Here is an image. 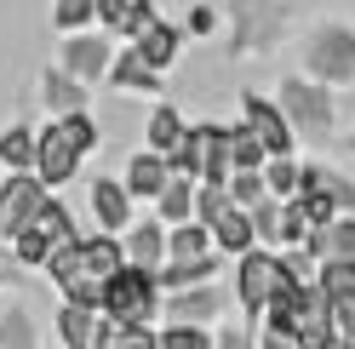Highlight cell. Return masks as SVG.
<instances>
[{
    "label": "cell",
    "instance_id": "48",
    "mask_svg": "<svg viewBox=\"0 0 355 349\" xmlns=\"http://www.w3.org/2000/svg\"><path fill=\"white\" fill-rule=\"evenodd\" d=\"M17 275V258H6V252H0V280H12Z\"/></svg>",
    "mask_w": 355,
    "mask_h": 349
},
{
    "label": "cell",
    "instance_id": "21",
    "mask_svg": "<svg viewBox=\"0 0 355 349\" xmlns=\"http://www.w3.org/2000/svg\"><path fill=\"white\" fill-rule=\"evenodd\" d=\"M212 275H218V258H189V264H166V269H155V287L189 292L195 280H212Z\"/></svg>",
    "mask_w": 355,
    "mask_h": 349
},
{
    "label": "cell",
    "instance_id": "3",
    "mask_svg": "<svg viewBox=\"0 0 355 349\" xmlns=\"http://www.w3.org/2000/svg\"><path fill=\"white\" fill-rule=\"evenodd\" d=\"M309 75L338 86V80H355V29L344 24H321L315 35H309Z\"/></svg>",
    "mask_w": 355,
    "mask_h": 349
},
{
    "label": "cell",
    "instance_id": "1",
    "mask_svg": "<svg viewBox=\"0 0 355 349\" xmlns=\"http://www.w3.org/2000/svg\"><path fill=\"white\" fill-rule=\"evenodd\" d=\"M161 287H155V275L149 269H132V264H121L115 275L103 280V321L109 326H149L155 315H161V298H155Z\"/></svg>",
    "mask_w": 355,
    "mask_h": 349
},
{
    "label": "cell",
    "instance_id": "51",
    "mask_svg": "<svg viewBox=\"0 0 355 349\" xmlns=\"http://www.w3.org/2000/svg\"><path fill=\"white\" fill-rule=\"evenodd\" d=\"M349 149H355V138H349Z\"/></svg>",
    "mask_w": 355,
    "mask_h": 349
},
{
    "label": "cell",
    "instance_id": "28",
    "mask_svg": "<svg viewBox=\"0 0 355 349\" xmlns=\"http://www.w3.org/2000/svg\"><path fill=\"white\" fill-rule=\"evenodd\" d=\"M263 195H270V201H293L298 195V166L293 161H263Z\"/></svg>",
    "mask_w": 355,
    "mask_h": 349
},
{
    "label": "cell",
    "instance_id": "31",
    "mask_svg": "<svg viewBox=\"0 0 355 349\" xmlns=\"http://www.w3.org/2000/svg\"><path fill=\"white\" fill-rule=\"evenodd\" d=\"M263 161H270V155L258 149V138L247 132V126H241V132H230V172H258Z\"/></svg>",
    "mask_w": 355,
    "mask_h": 349
},
{
    "label": "cell",
    "instance_id": "49",
    "mask_svg": "<svg viewBox=\"0 0 355 349\" xmlns=\"http://www.w3.org/2000/svg\"><path fill=\"white\" fill-rule=\"evenodd\" d=\"M0 212H6V184H0Z\"/></svg>",
    "mask_w": 355,
    "mask_h": 349
},
{
    "label": "cell",
    "instance_id": "34",
    "mask_svg": "<svg viewBox=\"0 0 355 349\" xmlns=\"http://www.w3.org/2000/svg\"><path fill=\"white\" fill-rule=\"evenodd\" d=\"M309 287H321L327 298L355 292V264H315V280H309Z\"/></svg>",
    "mask_w": 355,
    "mask_h": 349
},
{
    "label": "cell",
    "instance_id": "18",
    "mask_svg": "<svg viewBox=\"0 0 355 349\" xmlns=\"http://www.w3.org/2000/svg\"><path fill=\"white\" fill-rule=\"evenodd\" d=\"M121 189H126V195H161V189H166V161L149 155V149H144V155H132Z\"/></svg>",
    "mask_w": 355,
    "mask_h": 349
},
{
    "label": "cell",
    "instance_id": "11",
    "mask_svg": "<svg viewBox=\"0 0 355 349\" xmlns=\"http://www.w3.org/2000/svg\"><path fill=\"white\" fill-rule=\"evenodd\" d=\"M224 287H195V292H172L166 303H161V315L172 321V326H201V321H212V315H224Z\"/></svg>",
    "mask_w": 355,
    "mask_h": 349
},
{
    "label": "cell",
    "instance_id": "12",
    "mask_svg": "<svg viewBox=\"0 0 355 349\" xmlns=\"http://www.w3.org/2000/svg\"><path fill=\"white\" fill-rule=\"evenodd\" d=\"M75 166H80V155L58 138V126L35 138V178L46 184V189H52V184H69V178H75Z\"/></svg>",
    "mask_w": 355,
    "mask_h": 349
},
{
    "label": "cell",
    "instance_id": "32",
    "mask_svg": "<svg viewBox=\"0 0 355 349\" xmlns=\"http://www.w3.org/2000/svg\"><path fill=\"white\" fill-rule=\"evenodd\" d=\"M247 217H252V241H275L281 247V201L263 195L258 206H247Z\"/></svg>",
    "mask_w": 355,
    "mask_h": 349
},
{
    "label": "cell",
    "instance_id": "15",
    "mask_svg": "<svg viewBox=\"0 0 355 349\" xmlns=\"http://www.w3.org/2000/svg\"><path fill=\"white\" fill-rule=\"evenodd\" d=\"M207 235H212V241L224 247L230 258H241V252H252V247H258V241H252V217L241 212V206H224V212H218V224H212Z\"/></svg>",
    "mask_w": 355,
    "mask_h": 349
},
{
    "label": "cell",
    "instance_id": "6",
    "mask_svg": "<svg viewBox=\"0 0 355 349\" xmlns=\"http://www.w3.org/2000/svg\"><path fill=\"white\" fill-rule=\"evenodd\" d=\"M247 132L258 138V149L270 161H286L293 155V126L281 120V109L270 103V98H258V92H247Z\"/></svg>",
    "mask_w": 355,
    "mask_h": 349
},
{
    "label": "cell",
    "instance_id": "46",
    "mask_svg": "<svg viewBox=\"0 0 355 349\" xmlns=\"http://www.w3.org/2000/svg\"><path fill=\"white\" fill-rule=\"evenodd\" d=\"M212 349H252V338H247V326H224Z\"/></svg>",
    "mask_w": 355,
    "mask_h": 349
},
{
    "label": "cell",
    "instance_id": "35",
    "mask_svg": "<svg viewBox=\"0 0 355 349\" xmlns=\"http://www.w3.org/2000/svg\"><path fill=\"white\" fill-rule=\"evenodd\" d=\"M92 6H98V0H58V6H52V24H58L63 35H80V24H92Z\"/></svg>",
    "mask_w": 355,
    "mask_h": 349
},
{
    "label": "cell",
    "instance_id": "30",
    "mask_svg": "<svg viewBox=\"0 0 355 349\" xmlns=\"http://www.w3.org/2000/svg\"><path fill=\"white\" fill-rule=\"evenodd\" d=\"M0 161L17 166V172H29V166H35V132H29V126H12V132L0 138Z\"/></svg>",
    "mask_w": 355,
    "mask_h": 349
},
{
    "label": "cell",
    "instance_id": "16",
    "mask_svg": "<svg viewBox=\"0 0 355 349\" xmlns=\"http://www.w3.org/2000/svg\"><path fill=\"white\" fill-rule=\"evenodd\" d=\"M40 98H46L52 115H86V86L69 80L63 69H46V80H40Z\"/></svg>",
    "mask_w": 355,
    "mask_h": 349
},
{
    "label": "cell",
    "instance_id": "2",
    "mask_svg": "<svg viewBox=\"0 0 355 349\" xmlns=\"http://www.w3.org/2000/svg\"><path fill=\"white\" fill-rule=\"evenodd\" d=\"M281 120L293 126V132H304V138H327L332 132V98H327V86H309V80H281Z\"/></svg>",
    "mask_w": 355,
    "mask_h": 349
},
{
    "label": "cell",
    "instance_id": "20",
    "mask_svg": "<svg viewBox=\"0 0 355 349\" xmlns=\"http://www.w3.org/2000/svg\"><path fill=\"white\" fill-rule=\"evenodd\" d=\"M58 332H63V343H69V349H98V315L63 303V310H58Z\"/></svg>",
    "mask_w": 355,
    "mask_h": 349
},
{
    "label": "cell",
    "instance_id": "36",
    "mask_svg": "<svg viewBox=\"0 0 355 349\" xmlns=\"http://www.w3.org/2000/svg\"><path fill=\"white\" fill-rule=\"evenodd\" d=\"M224 206H230V195H224V189H212V184H201V189H195V224H201V229H212Z\"/></svg>",
    "mask_w": 355,
    "mask_h": 349
},
{
    "label": "cell",
    "instance_id": "10",
    "mask_svg": "<svg viewBox=\"0 0 355 349\" xmlns=\"http://www.w3.org/2000/svg\"><path fill=\"white\" fill-rule=\"evenodd\" d=\"M309 264H355V217H332V224L304 235Z\"/></svg>",
    "mask_w": 355,
    "mask_h": 349
},
{
    "label": "cell",
    "instance_id": "43",
    "mask_svg": "<svg viewBox=\"0 0 355 349\" xmlns=\"http://www.w3.org/2000/svg\"><path fill=\"white\" fill-rule=\"evenodd\" d=\"M332 343H338L332 326H298L293 332V349H332Z\"/></svg>",
    "mask_w": 355,
    "mask_h": 349
},
{
    "label": "cell",
    "instance_id": "39",
    "mask_svg": "<svg viewBox=\"0 0 355 349\" xmlns=\"http://www.w3.org/2000/svg\"><path fill=\"white\" fill-rule=\"evenodd\" d=\"M304 235H309V224H304L298 201H281V247H304Z\"/></svg>",
    "mask_w": 355,
    "mask_h": 349
},
{
    "label": "cell",
    "instance_id": "9",
    "mask_svg": "<svg viewBox=\"0 0 355 349\" xmlns=\"http://www.w3.org/2000/svg\"><path fill=\"white\" fill-rule=\"evenodd\" d=\"M63 75L80 80V86H98L109 75V40L98 35H69L63 40Z\"/></svg>",
    "mask_w": 355,
    "mask_h": 349
},
{
    "label": "cell",
    "instance_id": "24",
    "mask_svg": "<svg viewBox=\"0 0 355 349\" xmlns=\"http://www.w3.org/2000/svg\"><path fill=\"white\" fill-rule=\"evenodd\" d=\"M109 80L126 86V92H155V69H144V57H138V52L109 57Z\"/></svg>",
    "mask_w": 355,
    "mask_h": 349
},
{
    "label": "cell",
    "instance_id": "5",
    "mask_svg": "<svg viewBox=\"0 0 355 349\" xmlns=\"http://www.w3.org/2000/svg\"><path fill=\"white\" fill-rule=\"evenodd\" d=\"M275 280H281V264H275V252H241L235 258V298H241V310H263L270 303V292H275Z\"/></svg>",
    "mask_w": 355,
    "mask_h": 349
},
{
    "label": "cell",
    "instance_id": "17",
    "mask_svg": "<svg viewBox=\"0 0 355 349\" xmlns=\"http://www.w3.org/2000/svg\"><path fill=\"white\" fill-rule=\"evenodd\" d=\"M132 52L144 57V69H155V75H161L166 63L178 57V29H166V24H155V29H144L138 40H132Z\"/></svg>",
    "mask_w": 355,
    "mask_h": 349
},
{
    "label": "cell",
    "instance_id": "7",
    "mask_svg": "<svg viewBox=\"0 0 355 349\" xmlns=\"http://www.w3.org/2000/svg\"><path fill=\"white\" fill-rule=\"evenodd\" d=\"M52 195H46V184L40 178H29V172H17V178H6V212H0V229L6 235H24L35 217H40V206H46Z\"/></svg>",
    "mask_w": 355,
    "mask_h": 349
},
{
    "label": "cell",
    "instance_id": "4",
    "mask_svg": "<svg viewBox=\"0 0 355 349\" xmlns=\"http://www.w3.org/2000/svg\"><path fill=\"white\" fill-rule=\"evenodd\" d=\"M230 17H235V52H263L270 40H281V0H230Z\"/></svg>",
    "mask_w": 355,
    "mask_h": 349
},
{
    "label": "cell",
    "instance_id": "50",
    "mask_svg": "<svg viewBox=\"0 0 355 349\" xmlns=\"http://www.w3.org/2000/svg\"><path fill=\"white\" fill-rule=\"evenodd\" d=\"M332 349H355V343H344V338H338V343H332Z\"/></svg>",
    "mask_w": 355,
    "mask_h": 349
},
{
    "label": "cell",
    "instance_id": "13",
    "mask_svg": "<svg viewBox=\"0 0 355 349\" xmlns=\"http://www.w3.org/2000/svg\"><path fill=\"white\" fill-rule=\"evenodd\" d=\"M121 258H126L132 269H149V275H155V269H161V258H166V229H161V224H138V229L126 235Z\"/></svg>",
    "mask_w": 355,
    "mask_h": 349
},
{
    "label": "cell",
    "instance_id": "38",
    "mask_svg": "<svg viewBox=\"0 0 355 349\" xmlns=\"http://www.w3.org/2000/svg\"><path fill=\"white\" fill-rule=\"evenodd\" d=\"M155 343H161V349H212V338L201 332V326H166Z\"/></svg>",
    "mask_w": 355,
    "mask_h": 349
},
{
    "label": "cell",
    "instance_id": "23",
    "mask_svg": "<svg viewBox=\"0 0 355 349\" xmlns=\"http://www.w3.org/2000/svg\"><path fill=\"white\" fill-rule=\"evenodd\" d=\"M155 201H161V217H166V224H195V184L166 178V189L155 195Z\"/></svg>",
    "mask_w": 355,
    "mask_h": 349
},
{
    "label": "cell",
    "instance_id": "47",
    "mask_svg": "<svg viewBox=\"0 0 355 349\" xmlns=\"http://www.w3.org/2000/svg\"><path fill=\"white\" fill-rule=\"evenodd\" d=\"M252 349H293V338H275V332H263V343H252Z\"/></svg>",
    "mask_w": 355,
    "mask_h": 349
},
{
    "label": "cell",
    "instance_id": "26",
    "mask_svg": "<svg viewBox=\"0 0 355 349\" xmlns=\"http://www.w3.org/2000/svg\"><path fill=\"white\" fill-rule=\"evenodd\" d=\"M207 241H212V235H207L201 224H178V229L166 235V258H172V264H189V258H207Z\"/></svg>",
    "mask_w": 355,
    "mask_h": 349
},
{
    "label": "cell",
    "instance_id": "14",
    "mask_svg": "<svg viewBox=\"0 0 355 349\" xmlns=\"http://www.w3.org/2000/svg\"><path fill=\"white\" fill-rule=\"evenodd\" d=\"M92 212H98V224L115 235V229L132 224V195H126L115 178H98V184H92Z\"/></svg>",
    "mask_w": 355,
    "mask_h": 349
},
{
    "label": "cell",
    "instance_id": "29",
    "mask_svg": "<svg viewBox=\"0 0 355 349\" xmlns=\"http://www.w3.org/2000/svg\"><path fill=\"white\" fill-rule=\"evenodd\" d=\"M0 349H40L29 310H6V315H0Z\"/></svg>",
    "mask_w": 355,
    "mask_h": 349
},
{
    "label": "cell",
    "instance_id": "33",
    "mask_svg": "<svg viewBox=\"0 0 355 349\" xmlns=\"http://www.w3.org/2000/svg\"><path fill=\"white\" fill-rule=\"evenodd\" d=\"M58 126V138L75 149V155H86V149H98V126L86 120V115H63V120H52Z\"/></svg>",
    "mask_w": 355,
    "mask_h": 349
},
{
    "label": "cell",
    "instance_id": "19",
    "mask_svg": "<svg viewBox=\"0 0 355 349\" xmlns=\"http://www.w3.org/2000/svg\"><path fill=\"white\" fill-rule=\"evenodd\" d=\"M80 264H86V275H98V280H109L126 258H121V241L115 235H92V241H80Z\"/></svg>",
    "mask_w": 355,
    "mask_h": 349
},
{
    "label": "cell",
    "instance_id": "8",
    "mask_svg": "<svg viewBox=\"0 0 355 349\" xmlns=\"http://www.w3.org/2000/svg\"><path fill=\"white\" fill-rule=\"evenodd\" d=\"M189 143H195V161H201V184L224 189L230 184V126H189Z\"/></svg>",
    "mask_w": 355,
    "mask_h": 349
},
{
    "label": "cell",
    "instance_id": "40",
    "mask_svg": "<svg viewBox=\"0 0 355 349\" xmlns=\"http://www.w3.org/2000/svg\"><path fill=\"white\" fill-rule=\"evenodd\" d=\"M321 189L332 195V206H338V212L355 217V184H349V178H338V172H327V166H321Z\"/></svg>",
    "mask_w": 355,
    "mask_h": 349
},
{
    "label": "cell",
    "instance_id": "41",
    "mask_svg": "<svg viewBox=\"0 0 355 349\" xmlns=\"http://www.w3.org/2000/svg\"><path fill=\"white\" fill-rule=\"evenodd\" d=\"M332 303V326L344 332V343H355V292H338V298H327Z\"/></svg>",
    "mask_w": 355,
    "mask_h": 349
},
{
    "label": "cell",
    "instance_id": "42",
    "mask_svg": "<svg viewBox=\"0 0 355 349\" xmlns=\"http://www.w3.org/2000/svg\"><path fill=\"white\" fill-rule=\"evenodd\" d=\"M155 24H161V17H155V6H149V0H132V6H126L121 35H132V40H138V35H144V29H155Z\"/></svg>",
    "mask_w": 355,
    "mask_h": 349
},
{
    "label": "cell",
    "instance_id": "37",
    "mask_svg": "<svg viewBox=\"0 0 355 349\" xmlns=\"http://www.w3.org/2000/svg\"><path fill=\"white\" fill-rule=\"evenodd\" d=\"M12 241H17V264H46V258H52V241H46L35 224H29L24 235H12Z\"/></svg>",
    "mask_w": 355,
    "mask_h": 349
},
{
    "label": "cell",
    "instance_id": "44",
    "mask_svg": "<svg viewBox=\"0 0 355 349\" xmlns=\"http://www.w3.org/2000/svg\"><path fill=\"white\" fill-rule=\"evenodd\" d=\"M109 349H161V343H155L149 326H115V343Z\"/></svg>",
    "mask_w": 355,
    "mask_h": 349
},
{
    "label": "cell",
    "instance_id": "25",
    "mask_svg": "<svg viewBox=\"0 0 355 349\" xmlns=\"http://www.w3.org/2000/svg\"><path fill=\"white\" fill-rule=\"evenodd\" d=\"M35 229L46 235L52 247H69V241H80V235H75V217H69V206H63V201H46V206H40Z\"/></svg>",
    "mask_w": 355,
    "mask_h": 349
},
{
    "label": "cell",
    "instance_id": "27",
    "mask_svg": "<svg viewBox=\"0 0 355 349\" xmlns=\"http://www.w3.org/2000/svg\"><path fill=\"white\" fill-rule=\"evenodd\" d=\"M58 287H63V303H75V310H92V315H98V303H103V280H98V275L75 269L69 280H58Z\"/></svg>",
    "mask_w": 355,
    "mask_h": 349
},
{
    "label": "cell",
    "instance_id": "22",
    "mask_svg": "<svg viewBox=\"0 0 355 349\" xmlns=\"http://www.w3.org/2000/svg\"><path fill=\"white\" fill-rule=\"evenodd\" d=\"M178 143H184V120H178V109L161 103V109L149 115V155H161V161H166Z\"/></svg>",
    "mask_w": 355,
    "mask_h": 349
},
{
    "label": "cell",
    "instance_id": "45",
    "mask_svg": "<svg viewBox=\"0 0 355 349\" xmlns=\"http://www.w3.org/2000/svg\"><path fill=\"white\" fill-rule=\"evenodd\" d=\"M126 6H132V0H98V6H92V17H103L109 29H121V24H126Z\"/></svg>",
    "mask_w": 355,
    "mask_h": 349
}]
</instances>
